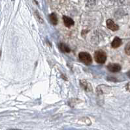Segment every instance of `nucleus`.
I'll list each match as a JSON object with an SVG mask.
<instances>
[{
	"instance_id": "f257e3e1",
	"label": "nucleus",
	"mask_w": 130,
	"mask_h": 130,
	"mask_svg": "<svg viewBox=\"0 0 130 130\" xmlns=\"http://www.w3.org/2000/svg\"><path fill=\"white\" fill-rule=\"evenodd\" d=\"M94 59L99 64H103L106 60V53L103 50H98L95 52Z\"/></svg>"
},
{
	"instance_id": "f03ea898",
	"label": "nucleus",
	"mask_w": 130,
	"mask_h": 130,
	"mask_svg": "<svg viewBox=\"0 0 130 130\" xmlns=\"http://www.w3.org/2000/svg\"><path fill=\"white\" fill-rule=\"evenodd\" d=\"M80 61L86 65H90L92 63V59L91 55L86 52H80L79 55Z\"/></svg>"
},
{
	"instance_id": "7ed1b4c3",
	"label": "nucleus",
	"mask_w": 130,
	"mask_h": 130,
	"mask_svg": "<svg viewBox=\"0 0 130 130\" xmlns=\"http://www.w3.org/2000/svg\"><path fill=\"white\" fill-rule=\"evenodd\" d=\"M107 68L111 72H118L121 70L122 67L118 64L110 63L107 66Z\"/></svg>"
},
{
	"instance_id": "20e7f679",
	"label": "nucleus",
	"mask_w": 130,
	"mask_h": 130,
	"mask_svg": "<svg viewBox=\"0 0 130 130\" xmlns=\"http://www.w3.org/2000/svg\"><path fill=\"white\" fill-rule=\"evenodd\" d=\"M106 26L107 27L111 30L112 31H118L119 29V27L117 24H116L112 20H107L106 21Z\"/></svg>"
},
{
	"instance_id": "39448f33",
	"label": "nucleus",
	"mask_w": 130,
	"mask_h": 130,
	"mask_svg": "<svg viewBox=\"0 0 130 130\" xmlns=\"http://www.w3.org/2000/svg\"><path fill=\"white\" fill-rule=\"evenodd\" d=\"M63 23L65 24V26L67 27H70L71 26H73L75 23L73 19H71V18H69L66 16H63Z\"/></svg>"
},
{
	"instance_id": "423d86ee",
	"label": "nucleus",
	"mask_w": 130,
	"mask_h": 130,
	"mask_svg": "<svg viewBox=\"0 0 130 130\" xmlns=\"http://www.w3.org/2000/svg\"><path fill=\"white\" fill-rule=\"evenodd\" d=\"M122 40L119 37H115L111 43V46L113 48H117L122 45Z\"/></svg>"
},
{
	"instance_id": "0eeeda50",
	"label": "nucleus",
	"mask_w": 130,
	"mask_h": 130,
	"mask_svg": "<svg viewBox=\"0 0 130 130\" xmlns=\"http://www.w3.org/2000/svg\"><path fill=\"white\" fill-rule=\"evenodd\" d=\"M80 83H81V85L84 87V90H92V86H91V85L90 83H88L86 81H83L80 82Z\"/></svg>"
},
{
	"instance_id": "6e6552de",
	"label": "nucleus",
	"mask_w": 130,
	"mask_h": 130,
	"mask_svg": "<svg viewBox=\"0 0 130 130\" xmlns=\"http://www.w3.org/2000/svg\"><path fill=\"white\" fill-rule=\"evenodd\" d=\"M59 48L63 52H65V53H69L71 49L69 48L66 44H60L59 45Z\"/></svg>"
},
{
	"instance_id": "1a4fd4ad",
	"label": "nucleus",
	"mask_w": 130,
	"mask_h": 130,
	"mask_svg": "<svg viewBox=\"0 0 130 130\" xmlns=\"http://www.w3.org/2000/svg\"><path fill=\"white\" fill-rule=\"evenodd\" d=\"M50 20L54 25H56L58 23V18L54 13H52L50 15Z\"/></svg>"
},
{
	"instance_id": "9d476101",
	"label": "nucleus",
	"mask_w": 130,
	"mask_h": 130,
	"mask_svg": "<svg viewBox=\"0 0 130 130\" xmlns=\"http://www.w3.org/2000/svg\"><path fill=\"white\" fill-rule=\"evenodd\" d=\"M125 52L127 55H130V42L127 44V45L125 47Z\"/></svg>"
},
{
	"instance_id": "9b49d317",
	"label": "nucleus",
	"mask_w": 130,
	"mask_h": 130,
	"mask_svg": "<svg viewBox=\"0 0 130 130\" xmlns=\"http://www.w3.org/2000/svg\"><path fill=\"white\" fill-rule=\"evenodd\" d=\"M127 89H128V90H130V83H129L128 85H127Z\"/></svg>"
},
{
	"instance_id": "f8f14e48",
	"label": "nucleus",
	"mask_w": 130,
	"mask_h": 130,
	"mask_svg": "<svg viewBox=\"0 0 130 130\" xmlns=\"http://www.w3.org/2000/svg\"><path fill=\"white\" fill-rule=\"evenodd\" d=\"M127 75H128V77H129V78H130V71L129 72L127 73Z\"/></svg>"
},
{
	"instance_id": "ddd939ff",
	"label": "nucleus",
	"mask_w": 130,
	"mask_h": 130,
	"mask_svg": "<svg viewBox=\"0 0 130 130\" xmlns=\"http://www.w3.org/2000/svg\"><path fill=\"white\" fill-rule=\"evenodd\" d=\"M0 55H1V52H0Z\"/></svg>"
}]
</instances>
